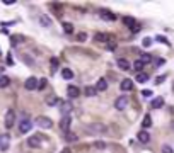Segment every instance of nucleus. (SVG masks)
Instances as JSON below:
<instances>
[{"label":"nucleus","mask_w":174,"mask_h":153,"mask_svg":"<svg viewBox=\"0 0 174 153\" xmlns=\"http://www.w3.org/2000/svg\"><path fill=\"white\" fill-rule=\"evenodd\" d=\"M123 24H125L126 27H130V29H132V27L137 24V21H135L133 17H123Z\"/></svg>","instance_id":"20"},{"label":"nucleus","mask_w":174,"mask_h":153,"mask_svg":"<svg viewBox=\"0 0 174 153\" xmlns=\"http://www.w3.org/2000/svg\"><path fill=\"white\" fill-rule=\"evenodd\" d=\"M144 66L145 65L140 61V60H137V61L133 63V70H135V72H138V73H142V68H144Z\"/></svg>","instance_id":"28"},{"label":"nucleus","mask_w":174,"mask_h":153,"mask_svg":"<svg viewBox=\"0 0 174 153\" xmlns=\"http://www.w3.org/2000/svg\"><path fill=\"white\" fill-rule=\"evenodd\" d=\"M96 87H85V90H84V94L87 95V97H94L96 95Z\"/></svg>","instance_id":"26"},{"label":"nucleus","mask_w":174,"mask_h":153,"mask_svg":"<svg viewBox=\"0 0 174 153\" xmlns=\"http://www.w3.org/2000/svg\"><path fill=\"white\" fill-rule=\"evenodd\" d=\"M106 129L107 128L104 126V124H91L89 126V133H106Z\"/></svg>","instance_id":"11"},{"label":"nucleus","mask_w":174,"mask_h":153,"mask_svg":"<svg viewBox=\"0 0 174 153\" xmlns=\"http://www.w3.org/2000/svg\"><path fill=\"white\" fill-rule=\"evenodd\" d=\"M157 41H160V43H166V44H167V39H166V37H162V36L157 37Z\"/></svg>","instance_id":"41"},{"label":"nucleus","mask_w":174,"mask_h":153,"mask_svg":"<svg viewBox=\"0 0 174 153\" xmlns=\"http://www.w3.org/2000/svg\"><path fill=\"white\" fill-rule=\"evenodd\" d=\"M116 63H118V68L125 70V72H126V70H130V61H128V60H125V58H119Z\"/></svg>","instance_id":"18"},{"label":"nucleus","mask_w":174,"mask_h":153,"mask_svg":"<svg viewBox=\"0 0 174 153\" xmlns=\"http://www.w3.org/2000/svg\"><path fill=\"white\" fill-rule=\"evenodd\" d=\"M162 153H172V148L169 145H164L162 146Z\"/></svg>","instance_id":"34"},{"label":"nucleus","mask_w":174,"mask_h":153,"mask_svg":"<svg viewBox=\"0 0 174 153\" xmlns=\"http://www.w3.org/2000/svg\"><path fill=\"white\" fill-rule=\"evenodd\" d=\"M162 106H164V97L152 99V102H150V107H152V109H160Z\"/></svg>","instance_id":"15"},{"label":"nucleus","mask_w":174,"mask_h":153,"mask_svg":"<svg viewBox=\"0 0 174 153\" xmlns=\"http://www.w3.org/2000/svg\"><path fill=\"white\" fill-rule=\"evenodd\" d=\"M65 139H67L68 143H74V141H77V139H79V136L75 135V133L68 131V133H65Z\"/></svg>","instance_id":"21"},{"label":"nucleus","mask_w":174,"mask_h":153,"mask_svg":"<svg viewBox=\"0 0 174 153\" xmlns=\"http://www.w3.org/2000/svg\"><path fill=\"white\" fill-rule=\"evenodd\" d=\"M9 84H10V78H9L7 75H2V76H0V87H2V88L9 87Z\"/></svg>","instance_id":"22"},{"label":"nucleus","mask_w":174,"mask_h":153,"mask_svg":"<svg viewBox=\"0 0 174 153\" xmlns=\"http://www.w3.org/2000/svg\"><path fill=\"white\" fill-rule=\"evenodd\" d=\"M94 146H96V148H99V150H103L106 145H104V141H96V143H94Z\"/></svg>","instance_id":"36"},{"label":"nucleus","mask_w":174,"mask_h":153,"mask_svg":"<svg viewBox=\"0 0 174 153\" xmlns=\"http://www.w3.org/2000/svg\"><path fill=\"white\" fill-rule=\"evenodd\" d=\"M41 138L39 136H29L27 138V146H31V148H39L41 146Z\"/></svg>","instance_id":"7"},{"label":"nucleus","mask_w":174,"mask_h":153,"mask_svg":"<svg viewBox=\"0 0 174 153\" xmlns=\"http://www.w3.org/2000/svg\"><path fill=\"white\" fill-rule=\"evenodd\" d=\"M128 102H130V99L126 97V95H119V97L115 100V107H116L118 111H123V109H126Z\"/></svg>","instance_id":"2"},{"label":"nucleus","mask_w":174,"mask_h":153,"mask_svg":"<svg viewBox=\"0 0 174 153\" xmlns=\"http://www.w3.org/2000/svg\"><path fill=\"white\" fill-rule=\"evenodd\" d=\"M46 104H48V106H56V107H60L63 104V100L62 99H58V97H55V95H50V97H46Z\"/></svg>","instance_id":"9"},{"label":"nucleus","mask_w":174,"mask_h":153,"mask_svg":"<svg viewBox=\"0 0 174 153\" xmlns=\"http://www.w3.org/2000/svg\"><path fill=\"white\" fill-rule=\"evenodd\" d=\"M63 31H65L67 34L74 33V26H72L70 22H63Z\"/></svg>","instance_id":"29"},{"label":"nucleus","mask_w":174,"mask_h":153,"mask_svg":"<svg viewBox=\"0 0 174 153\" xmlns=\"http://www.w3.org/2000/svg\"><path fill=\"white\" fill-rule=\"evenodd\" d=\"M62 76L65 78V80H72V78H74V72H72L70 68H63L62 70Z\"/></svg>","instance_id":"19"},{"label":"nucleus","mask_w":174,"mask_h":153,"mask_svg":"<svg viewBox=\"0 0 174 153\" xmlns=\"http://www.w3.org/2000/svg\"><path fill=\"white\" fill-rule=\"evenodd\" d=\"M9 146H10V136L5 133V135H0V150L2 151H7Z\"/></svg>","instance_id":"4"},{"label":"nucleus","mask_w":174,"mask_h":153,"mask_svg":"<svg viewBox=\"0 0 174 153\" xmlns=\"http://www.w3.org/2000/svg\"><path fill=\"white\" fill-rule=\"evenodd\" d=\"M147 80H148V75H147V73H144V72H142V73H137V82H140V84H145Z\"/></svg>","instance_id":"25"},{"label":"nucleus","mask_w":174,"mask_h":153,"mask_svg":"<svg viewBox=\"0 0 174 153\" xmlns=\"http://www.w3.org/2000/svg\"><path fill=\"white\" fill-rule=\"evenodd\" d=\"M70 124H72V117H70V116H63L62 121H60V129L68 133V128H70Z\"/></svg>","instance_id":"5"},{"label":"nucleus","mask_w":174,"mask_h":153,"mask_svg":"<svg viewBox=\"0 0 174 153\" xmlns=\"http://www.w3.org/2000/svg\"><path fill=\"white\" fill-rule=\"evenodd\" d=\"M140 61L144 63V65H147V63L152 61V56L148 55V53H144V55H140Z\"/></svg>","instance_id":"27"},{"label":"nucleus","mask_w":174,"mask_h":153,"mask_svg":"<svg viewBox=\"0 0 174 153\" xmlns=\"http://www.w3.org/2000/svg\"><path fill=\"white\" fill-rule=\"evenodd\" d=\"M142 95H144V97H150L152 90H147V88H145V90H142Z\"/></svg>","instance_id":"37"},{"label":"nucleus","mask_w":174,"mask_h":153,"mask_svg":"<svg viewBox=\"0 0 174 153\" xmlns=\"http://www.w3.org/2000/svg\"><path fill=\"white\" fill-rule=\"evenodd\" d=\"M96 90H99V92L107 90V82H106V78H99V80H97V84H96Z\"/></svg>","instance_id":"17"},{"label":"nucleus","mask_w":174,"mask_h":153,"mask_svg":"<svg viewBox=\"0 0 174 153\" xmlns=\"http://www.w3.org/2000/svg\"><path fill=\"white\" fill-rule=\"evenodd\" d=\"M164 63H166V60H164V58H159V60H157V63H156V65H157V66H162Z\"/></svg>","instance_id":"39"},{"label":"nucleus","mask_w":174,"mask_h":153,"mask_svg":"<svg viewBox=\"0 0 174 153\" xmlns=\"http://www.w3.org/2000/svg\"><path fill=\"white\" fill-rule=\"evenodd\" d=\"M140 31V24H135L133 27H132V33H138Z\"/></svg>","instance_id":"38"},{"label":"nucleus","mask_w":174,"mask_h":153,"mask_svg":"<svg viewBox=\"0 0 174 153\" xmlns=\"http://www.w3.org/2000/svg\"><path fill=\"white\" fill-rule=\"evenodd\" d=\"M96 41H101V43H109V41H113V34L97 33V34H96Z\"/></svg>","instance_id":"10"},{"label":"nucleus","mask_w":174,"mask_h":153,"mask_svg":"<svg viewBox=\"0 0 174 153\" xmlns=\"http://www.w3.org/2000/svg\"><path fill=\"white\" fill-rule=\"evenodd\" d=\"M62 153H70V150H68V148H67V150H63V151H62Z\"/></svg>","instance_id":"43"},{"label":"nucleus","mask_w":174,"mask_h":153,"mask_svg":"<svg viewBox=\"0 0 174 153\" xmlns=\"http://www.w3.org/2000/svg\"><path fill=\"white\" fill-rule=\"evenodd\" d=\"M99 15L104 19V21H116V15L113 12H109L107 9H101L99 10Z\"/></svg>","instance_id":"8"},{"label":"nucleus","mask_w":174,"mask_h":153,"mask_svg":"<svg viewBox=\"0 0 174 153\" xmlns=\"http://www.w3.org/2000/svg\"><path fill=\"white\" fill-rule=\"evenodd\" d=\"M67 95L70 99H77L79 95H80V90H79V87H75V85H70V87L67 88Z\"/></svg>","instance_id":"13"},{"label":"nucleus","mask_w":174,"mask_h":153,"mask_svg":"<svg viewBox=\"0 0 174 153\" xmlns=\"http://www.w3.org/2000/svg\"><path fill=\"white\" fill-rule=\"evenodd\" d=\"M119 87H121V90L125 92H130V90H133V82L130 80V78H125V80L119 84Z\"/></svg>","instance_id":"14"},{"label":"nucleus","mask_w":174,"mask_h":153,"mask_svg":"<svg viewBox=\"0 0 174 153\" xmlns=\"http://www.w3.org/2000/svg\"><path fill=\"white\" fill-rule=\"evenodd\" d=\"M7 63H9V65H14V63H12V56L10 55L7 56Z\"/></svg>","instance_id":"42"},{"label":"nucleus","mask_w":174,"mask_h":153,"mask_svg":"<svg viewBox=\"0 0 174 153\" xmlns=\"http://www.w3.org/2000/svg\"><path fill=\"white\" fill-rule=\"evenodd\" d=\"M24 87H26V90H36V88H38L36 76H29V78L26 80V84H24Z\"/></svg>","instance_id":"6"},{"label":"nucleus","mask_w":174,"mask_h":153,"mask_svg":"<svg viewBox=\"0 0 174 153\" xmlns=\"http://www.w3.org/2000/svg\"><path fill=\"white\" fill-rule=\"evenodd\" d=\"M31 128H33V123H31L29 119H24L22 123L19 124V131L21 133H27V131H31Z\"/></svg>","instance_id":"12"},{"label":"nucleus","mask_w":174,"mask_h":153,"mask_svg":"<svg viewBox=\"0 0 174 153\" xmlns=\"http://www.w3.org/2000/svg\"><path fill=\"white\" fill-rule=\"evenodd\" d=\"M85 39H87V34H85V33H80V34L77 36V41H82V43H84Z\"/></svg>","instance_id":"33"},{"label":"nucleus","mask_w":174,"mask_h":153,"mask_svg":"<svg viewBox=\"0 0 174 153\" xmlns=\"http://www.w3.org/2000/svg\"><path fill=\"white\" fill-rule=\"evenodd\" d=\"M14 123H15V112L12 109H9L7 112H5V128H7V129H10L12 126H14Z\"/></svg>","instance_id":"3"},{"label":"nucleus","mask_w":174,"mask_h":153,"mask_svg":"<svg viewBox=\"0 0 174 153\" xmlns=\"http://www.w3.org/2000/svg\"><path fill=\"white\" fill-rule=\"evenodd\" d=\"M150 126H152V117L147 114V116L144 117V121H142V128H145V129H147V128H150Z\"/></svg>","instance_id":"24"},{"label":"nucleus","mask_w":174,"mask_h":153,"mask_svg":"<svg viewBox=\"0 0 174 153\" xmlns=\"http://www.w3.org/2000/svg\"><path fill=\"white\" fill-rule=\"evenodd\" d=\"M106 49L107 51H115L116 49V43H115V41H109V43H107V46H106Z\"/></svg>","instance_id":"31"},{"label":"nucleus","mask_w":174,"mask_h":153,"mask_svg":"<svg viewBox=\"0 0 174 153\" xmlns=\"http://www.w3.org/2000/svg\"><path fill=\"white\" fill-rule=\"evenodd\" d=\"M150 43H152V41L148 39V37H145V39H144V46H150Z\"/></svg>","instance_id":"40"},{"label":"nucleus","mask_w":174,"mask_h":153,"mask_svg":"<svg viewBox=\"0 0 174 153\" xmlns=\"http://www.w3.org/2000/svg\"><path fill=\"white\" fill-rule=\"evenodd\" d=\"M48 85V82H46V78H41V80H38V90H43V88Z\"/></svg>","instance_id":"30"},{"label":"nucleus","mask_w":174,"mask_h":153,"mask_svg":"<svg viewBox=\"0 0 174 153\" xmlns=\"http://www.w3.org/2000/svg\"><path fill=\"white\" fill-rule=\"evenodd\" d=\"M60 66V61H58V58H51V68L53 70H56Z\"/></svg>","instance_id":"32"},{"label":"nucleus","mask_w":174,"mask_h":153,"mask_svg":"<svg viewBox=\"0 0 174 153\" xmlns=\"http://www.w3.org/2000/svg\"><path fill=\"white\" fill-rule=\"evenodd\" d=\"M36 124H38L39 128H43V129H48V128L53 126V121L50 119L48 116H39V117L36 119Z\"/></svg>","instance_id":"1"},{"label":"nucleus","mask_w":174,"mask_h":153,"mask_svg":"<svg viewBox=\"0 0 174 153\" xmlns=\"http://www.w3.org/2000/svg\"><path fill=\"white\" fill-rule=\"evenodd\" d=\"M164 80H166V76H164V75H159V76L156 78V84H157V85H160Z\"/></svg>","instance_id":"35"},{"label":"nucleus","mask_w":174,"mask_h":153,"mask_svg":"<svg viewBox=\"0 0 174 153\" xmlns=\"http://www.w3.org/2000/svg\"><path fill=\"white\" fill-rule=\"evenodd\" d=\"M137 138H138V141L140 143H148L150 141V135H148V131H140L137 135Z\"/></svg>","instance_id":"16"},{"label":"nucleus","mask_w":174,"mask_h":153,"mask_svg":"<svg viewBox=\"0 0 174 153\" xmlns=\"http://www.w3.org/2000/svg\"><path fill=\"white\" fill-rule=\"evenodd\" d=\"M39 24L43 26V27H48V26L51 24V21H50L48 15H41V17H39Z\"/></svg>","instance_id":"23"}]
</instances>
